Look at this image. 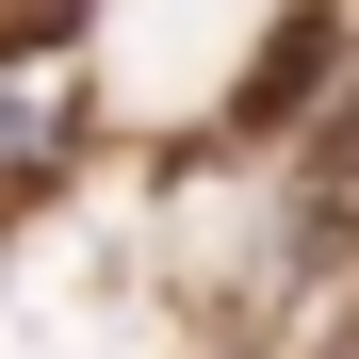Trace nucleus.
<instances>
[{"label": "nucleus", "mask_w": 359, "mask_h": 359, "mask_svg": "<svg viewBox=\"0 0 359 359\" xmlns=\"http://www.w3.org/2000/svg\"><path fill=\"white\" fill-rule=\"evenodd\" d=\"M294 262H359V98L311 131V163H294Z\"/></svg>", "instance_id": "1"}]
</instances>
